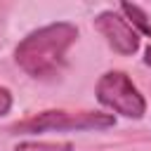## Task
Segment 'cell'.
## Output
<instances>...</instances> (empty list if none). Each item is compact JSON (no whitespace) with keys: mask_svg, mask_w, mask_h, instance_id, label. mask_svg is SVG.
<instances>
[{"mask_svg":"<svg viewBox=\"0 0 151 151\" xmlns=\"http://www.w3.org/2000/svg\"><path fill=\"white\" fill-rule=\"evenodd\" d=\"M78 28L68 21H57L28 33L14 50L17 64L38 80H47L61 73L66 64V52L76 42Z\"/></svg>","mask_w":151,"mask_h":151,"instance_id":"1","label":"cell"},{"mask_svg":"<svg viewBox=\"0 0 151 151\" xmlns=\"http://www.w3.org/2000/svg\"><path fill=\"white\" fill-rule=\"evenodd\" d=\"M116 118L111 113L101 111H42L28 120L17 123L12 130L14 132H68V130H106L113 127Z\"/></svg>","mask_w":151,"mask_h":151,"instance_id":"2","label":"cell"},{"mask_svg":"<svg viewBox=\"0 0 151 151\" xmlns=\"http://www.w3.org/2000/svg\"><path fill=\"white\" fill-rule=\"evenodd\" d=\"M97 99L99 104L113 109L125 118H142L146 113V101L132 80L123 71H106L97 83Z\"/></svg>","mask_w":151,"mask_h":151,"instance_id":"3","label":"cell"},{"mask_svg":"<svg viewBox=\"0 0 151 151\" xmlns=\"http://www.w3.org/2000/svg\"><path fill=\"white\" fill-rule=\"evenodd\" d=\"M94 26L118 54H134L139 50V33L120 14H116L111 9L99 12L94 17Z\"/></svg>","mask_w":151,"mask_h":151,"instance_id":"4","label":"cell"},{"mask_svg":"<svg viewBox=\"0 0 151 151\" xmlns=\"http://www.w3.org/2000/svg\"><path fill=\"white\" fill-rule=\"evenodd\" d=\"M120 12L127 17L125 21H127L130 26H137L144 35H151V21H149V17H146V12H144L142 7L130 5V2H120Z\"/></svg>","mask_w":151,"mask_h":151,"instance_id":"5","label":"cell"},{"mask_svg":"<svg viewBox=\"0 0 151 151\" xmlns=\"http://www.w3.org/2000/svg\"><path fill=\"white\" fill-rule=\"evenodd\" d=\"M14 151H73L71 142H19Z\"/></svg>","mask_w":151,"mask_h":151,"instance_id":"6","label":"cell"},{"mask_svg":"<svg viewBox=\"0 0 151 151\" xmlns=\"http://www.w3.org/2000/svg\"><path fill=\"white\" fill-rule=\"evenodd\" d=\"M9 109H12V92L0 85V116L9 113Z\"/></svg>","mask_w":151,"mask_h":151,"instance_id":"7","label":"cell"},{"mask_svg":"<svg viewBox=\"0 0 151 151\" xmlns=\"http://www.w3.org/2000/svg\"><path fill=\"white\" fill-rule=\"evenodd\" d=\"M144 64L146 66H151V45L146 47V52H144Z\"/></svg>","mask_w":151,"mask_h":151,"instance_id":"8","label":"cell"}]
</instances>
